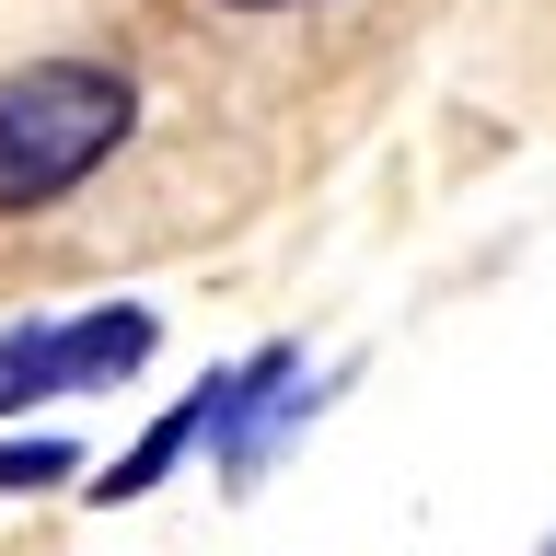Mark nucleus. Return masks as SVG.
I'll use <instances>...</instances> for the list:
<instances>
[{
  "label": "nucleus",
  "mask_w": 556,
  "mask_h": 556,
  "mask_svg": "<svg viewBox=\"0 0 556 556\" xmlns=\"http://www.w3.org/2000/svg\"><path fill=\"white\" fill-rule=\"evenodd\" d=\"M337 394V371H302V348L278 337L255 348V359H232V406H220V441H208V476H220V498H255L267 486V464L313 429V406Z\"/></svg>",
  "instance_id": "obj_3"
},
{
  "label": "nucleus",
  "mask_w": 556,
  "mask_h": 556,
  "mask_svg": "<svg viewBox=\"0 0 556 556\" xmlns=\"http://www.w3.org/2000/svg\"><path fill=\"white\" fill-rule=\"evenodd\" d=\"M81 476V441L59 429H0V498H47V486Z\"/></svg>",
  "instance_id": "obj_5"
},
{
  "label": "nucleus",
  "mask_w": 556,
  "mask_h": 556,
  "mask_svg": "<svg viewBox=\"0 0 556 556\" xmlns=\"http://www.w3.org/2000/svg\"><path fill=\"white\" fill-rule=\"evenodd\" d=\"M545 556H556V533H545Z\"/></svg>",
  "instance_id": "obj_7"
},
{
  "label": "nucleus",
  "mask_w": 556,
  "mask_h": 556,
  "mask_svg": "<svg viewBox=\"0 0 556 556\" xmlns=\"http://www.w3.org/2000/svg\"><path fill=\"white\" fill-rule=\"evenodd\" d=\"M139 128V81L104 59H24L0 70V208H59L93 186Z\"/></svg>",
  "instance_id": "obj_1"
},
{
  "label": "nucleus",
  "mask_w": 556,
  "mask_h": 556,
  "mask_svg": "<svg viewBox=\"0 0 556 556\" xmlns=\"http://www.w3.org/2000/svg\"><path fill=\"white\" fill-rule=\"evenodd\" d=\"M220 406H232V371H198V382H186V394H174V406L151 417L128 452H116V464H104V476H81V486H93V510H139L151 486H174L208 441H220Z\"/></svg>",
  "instance_id": "obj_4"
},
{
  "label": "nucleus",
  "mask_w": 556,
  "mask_h": 556,
  "mask_svg": "<svg viewBox=\"0 0 556 556\" xmlns=\"http://www.w3.org/2000/svg\"><path fill=\"white\" fill-rule=\"evenodd\" d=\"M208 12H243V24H267V12H325V0H208Z\"/></svg>",
  "instance_id": "obj_6"
},
{
  "label": "nucleus",
  "mask_w": 556,
  "mask_h": 556,
  "mask_svg": "<svg viewBox=\"0 0 556 556\" xmlns=\"http://www.w3.org/2000/svg\"><path fill=\"white\" fill-rule=\"evenodd\" d=\"M163 348V313L151 302H93V313H24L0 337V429L59 394H104V382H139Z\"/></svg>",
  "instance_id": "obj_2"
}]
</instances>
